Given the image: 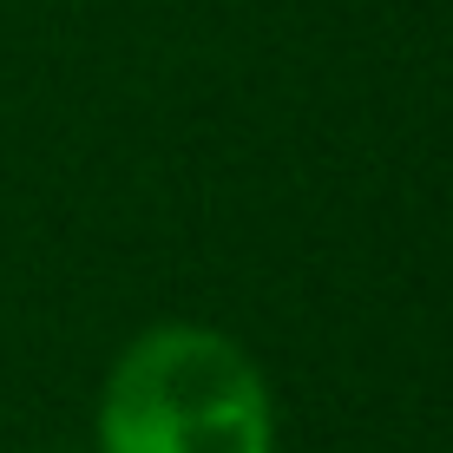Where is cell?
Instances as JSON below:
<instances>
[{
    "mask_svg": "<svg viewBox=\"0 0 453 453\" xmlns=\"http://www.w3.org/2000/svg\"><path fill=\"white\" fill-rule=\"evenodd\" d=\"M92 453H276L270 374L211 322H158L105 368Z\"/></svg>",
    "mask_w": 453,
    "mask_h": 453,
    "instance_id": "obj_1",
    "label": "cell"
}]
</instances>
